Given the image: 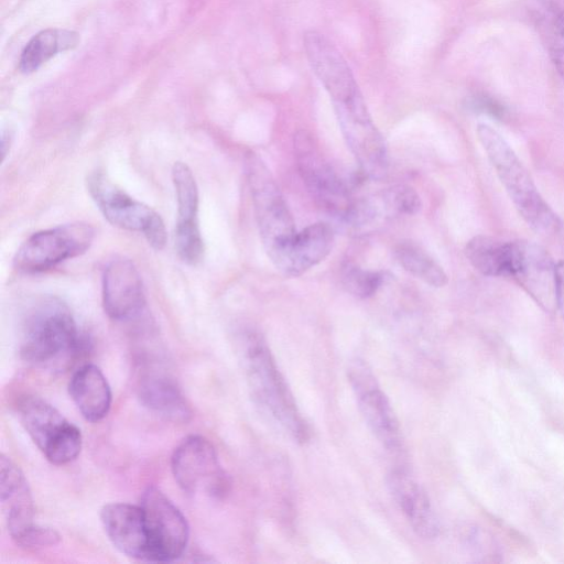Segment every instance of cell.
I'll list each match as a JSON object with an SVG mask.
<instances>
[{"mask_svg":"<svg viewBox=\"0 0 564 564\" xmlns=\"http://www.w3.org/2000/svg\"><path fill=\"white\" fill-rule=\"evenodd\" d=\"M86 184L91 199L111 225L141 232L156 250L165 246V226L155 210L129 196L101 170L89 173Z\"/></svg>","mask_w":564,"mask_h":564,"instance_id":"obj_5","label":"cell"},{"mask_svg":"<svg viewBox=\"0 0 564 564\" xmlns=\"http://www.w3.org/2000/svg\"><path fill=\"white\" fill-rule=\"evenodd\" d=\"M399 264L416 279L433 288H443L448 278L444 269L424 249L412 241L399 242L394 249Z\"/></svg>","mask_w":564,"mask_h":564,"instance_id":"obj_26","label":"cell"},{"mask_svg":"<svg viewBox=\"0 0 564 564\" xmlns=\"http://www.w3.org/2000/svg\"><path fill=\"white\" fill-rule=\"evenodd\" d=\"M172 180L177 203L176 250L184 262L195 265L202 262L205 252L198 224V187L192 170L184 162L173 164Z\"/></svg>","mask_w":564,"mask_h":564,"instance_id":"obj_12","label":"cell"},{"mask_svg":"<svg viewBox=\"0 0 564 564\" xmlns=\"http://www.w3.org/2000/svg\"><path fill=\"white\" fill-rule=\"evenodd\" d=\"M334 230L324 221L297 231L282 262L276 268L286 276H299L323 261L332 251Z\"/></svg>","mask_w":564,"mask_h":564,"instance_id":"obj_19","label":"cell"},{"mask_svg":"<svg viewBox=\"0 0 564 564\" xmlns=\"http://www.w3.org/2000/svg\"><path fill=\"white\" fill-rule=\"evenodd\" d=\"M145 305L142 280L134 263L123 257L111 260L102 275V306L115 321L137 317Z\"/></svg>","mask_w":564,"mask_h":564,"instance_id":"obj_13","label":"cell"},{"mask_svg":"<svg viewBox=\"0 0 564 564\" xmlns=\"http://www.w3.org/2000/svg\"><path fill=\"white\" fill-rule=\"evenodd\" d=\"M464 251L469 263L482 275L511 280L516 240L478 235L467 241Z\"/></svg>","mask_w":564,"mask_h":564,"instance_id":"obj_23","label":"cell"},{"mask_svg":"<svg viewBox=\"0 0 564 564\" xmlns=\"http://www.w3.org/2000/svg\"><path fill=\"white\" fill-rule=\"evenodd\" d=\"M388 489L412 530L422 539L438 534V523L424 488L405 470L392 469L387 475Z\"/></svg>","mask_w":564,"mask_h":564,"instance_id":"obj_17","label":"cell"},{"mask_svg":"<svg viewBox=\"0 0 564 564\" xmlns=\"http://www.w3.org/2000/svg\"><path fill=\"white\" fill-rule=\"evenodd\" d=\"M100 521L109 541L119 552L149 562V540L140 505H105L100 511Z\"/></svg>","mask_w":564,"mask_h":564,"instance_id":"obj_16","label":"cell"},{"mask_svg":"<svg viewBox=\"0 0 564 564\" xmlns=\"http://www.w3.org/2000/svg\"><path fill=\"white\" fill-rule=\"evenodd\" d=\"M293 144L299 173L317 205L335 216L352 221L357 203L323 156L312 134L305 130L297 131Z\"/></svg>","mask_w":564,"mask_h":564,"instance_id":"obj_6","label":"cell"},{"mask_svg":"<svg viewBox=\"0 0 564 564\" xmlns=\"http://www.w3.org/2000/svg\"><path fill=\"white\" fill-rule=\"evenodd\" d=\"M140 402L154 414L172 421L186 422L192 411L176 383L162 373H147L138 384Z\"/></svg>","mask_w":564,"mask_h":564,"instance_id":"obj_22","label":"cell"},{"mask_svg":"<svg viewBox=\"0 0 564 564\" xmlns=\"http://www.w3.org/2000/svg\"><path fill=\"white\" fill-rule=\"evenodd\" d=\"M304 48L314 74L329 94L333 104L360 94L347 62L323 34L307 32L304 35Z\"/></svg>","mask_w":564,"mask_h":564,"instance_id":"obj_15","label":"cell"},{"mask_svg":"<svg viewBox=\"0 0 564 564\" xmlns=\"http://www.w3.org/2000/svg\"><path fill=\"white\" fill-rule=\"evenodd\" d=\"M240 361L256 403L289 437L304 443L310 437L307 423L265 341L257 332L243 335Z\"/></svg>","mask_w":564,"mask_h":564,"instance_id":"obj_1","label":"cell"},{"mask_svg":"<svg viewBox=\"0 0 564 564\" xmlns=\"http://www.w3.org/2000/svg\"><path fill=\"white\" fill-rule=\"evenodd\" d=\"M247 182L263 248L275 268L297 234L288 204L269 167L256 153L245 160Z\"/></svg>","mask_w":564,"mask_h":564,"instance_id":"obj_4","label":"cell"},{"mask_svg":"<svg viewBox=\"0 0 564 564\" xmlns=\"http://www.w3.org/2000/svg\"><path fill=\"white\" fill-rule=\"evenodd\" d=\"M171 469L176 484L187 495L204 494L220 499L229 492L230 479L216 448L202 435H189L176 446Z\"/></svg>","mask_w":564,"mask_h":564,"instance_id":"obj_7","label":"cell"},{"mask_svg":"<svg viewBox=\"0 0 564 564\" xmlns=\"http://www.w3.org/2000/svg\"><path fill=\"white\" fill-rule=\"evenodd\" d=\"M383 281L382 274L347 263L341 269L344 288L354 296L368 299L377 293Z\"/></svg>","mask_w":564,"mask_h":564,"instance_id":"obj_27","label":"cell"},{"mask_svg":"<svg viewBox=\"0 0 564 564\" xmlns=\"http://www.w3.org/2000/svg\"><path fill=\"white\" fill-rule=\"evenodd\" d=\"M13 541L24 547H44L56 545L61 535L54 529L34 523Z\"/></svg>","mask_w":564,"mask_h":564,"instance_id":"obj_29","label":"cell"},{"mask_svg":"<svg viewBox=\"0 0 564 564\" xmlns=\"http://www.w3.org/2000/svg\"><path fill=\"white\" fill-rule=\"evenodd\" d=\"M555 269L556 262L544 248L532 241L516 240L511 280L547 311L556 306Z\"/></svg>","mask_w":564,"mask_h":564,"instance_id":"obj_14","label":"cell"},{"mask_svg":"<svg viewBox=\"0 0 564 564\" xmlns=\"http://www.w3.org/2000/svg\"><path fill=\"white\" fill-rule=\"evenodd\" d=\"M94 228L72 223L31 235L17 250L14 268L23 273H39L85 253L93 243Z\"/></svg>","mask_w":564,"mask_h":564,"instance_id":"obj_8","label":"cell"},{"mask_svg":"<svg viewBox=\"0 0 564 564\" xmlns=\"http://www.w3.org/2000/svg\"><path fill=\"white\" fill-rule=\"evenodd\" d=\"M555 302L564 318V260L556 262L555 269Z\"/></svg>","mask_w":564,"mask_h":564,"instance_id":"obj_30","label":"cell"},{"mask_svg":"<svg viewBox=\"0 0 564 564\" xmlns=\"http://www.w3.org/2000/svg\"><path fill=\"white\" fill-rule=\"evenodd\" d=\"M389 207L403 215L420 212L422 202L416 191L409 185H398L388 193Z\"/></svg>","mask_w":564,"mask_h":564,"instance_id":"obj_28","label":"cell"},{"mask_svg":"<svg viewBox=\"0 0 564 564\" xmlns=\"http://www.w3.org/2000/svg\"><path fill=\"white\" fill-rule=\"evenodd\" d=\"M140 507L149 540V562L180 558L189 539V527L181 510L154 486L144 490Z\"/></svg>","mask_w":564,"mask_h":564,"instance_id":"obj_9","label":"cell"},{"mask_svg":"<svg viewBox=\"0 0 564 564\" xmlns=\"http://www.w3.org/2000/svg\"><path fill=\"white\" fill-rule=\"evenodd\" d=\"M68 391L85 420L98 422L108 414L112 401L111 389L97 366L86 364L77 369L70 378Z\"/></svg>","mask_w":564,"mask_h":564,"instance_id":"obj_20","label":"cell"},{"mask_svg":"<svg viewBox=\"0 0 564 564\" xmlns=\"http://www.w3.org/2000/svg\"><path fill=\"white\" fill-rule=\"evenodd\" d=\"M17 412L22 426L42 453L72 424L52 404L35 395L22 397Z\"/></svg>","mask_w":564,"mask_h":564,"instance_id":"obj_21","label":"cell"},{"mask_svg":"<svg viewBox=\"0 0 564 564\" xmlns=\"http://www.w3.org/2000/svg\"><path fill=\"white\" fill-rule=\"evenodd\" d=\"M0 497L13 540L34 523V505L23 473L4 454L0 457Z\"/></svg>","mask_w":564,"mask_h":564,"instance_id":"obj_18","label":"cell"},{"mask_svg":"<svg viewBox=\"0 0 564 564\" xmlns=\"http://www.w3.org/2000/svg\"><path fill=\"white\" fill-rule=\"evenodd\" d=\"M85 341L69 307L56 297L35 304L23 323L21 357L35 365H51L78 352Z\"/></svg>","mask_w":564,"mask_h":564,"instance_id":"obj_3","label":"cell"},{"mask_svg":"<svg viewBox=\"0 0 564 564\" xmlns=\"http://www.w3.org/2000/svg\"><path fill=\"white\" fill-rule=\"evenodd\" d=\"M78 35L73 31L47 29L34 35L25 45L20 57V69L32 73L55 54L77 45Z\"/></svg>","mask_w":564,"mask_h":564,"instance_id":"obj_24","label":"cell"},{"mask_svg":"<svg viewBox=\"0 0 564 564\" xmlns=\"http://www.w3.org/2000/svg\"><path fill=\"white\" fill-rule=\"evenodd\" d=\"M333 105L344 138L362 173L375 180L383 178L388 171L386 142L375 126L361 94Z\"/></svg>","mask_w":564,"mask_h":564,"instance_id":"obj_10","label":"cell"},{"mask_svg":"<svg viewBox=\"0 0 564 564\" xmlns=\"http://www.w3.org/2000/svg\"><path fill=\"white\" fill-rule=\"evenodd\" d=\"M347 377L371 433L387 449H399L402 444L399 421L371 368L364 360L355 359L348 365Z\"/></svg>","mask_w":564,"mask_h":564,"instance_id":"obj_11","label":"cell"},{"mask_svg":"<svg viewBox=\"0 0 564 564\" xmlns=\"http://www.w3.org/2000/svg\"><path fill=\"white\" fill-rule=\"evenodd\" d=\"M534 9L538 30L564 82V8L552 1L542 0Z\"/></svg>","mask_w":564,"mask_h":564,"instance_id":"obj_25","label":"cell"},{"mask_svg":"<svg viewBox=\"0 0 564 564\" xmlns=\"http://www.w3.org/2000/svg\"><path fill=\"white\" fill-rule=\"evenodd\" d=\"M478 139L521 218L541 235H554L562 221L540 194L529 171L510 144L492 127L477 126Z\"/></svg>","mask_w":564,"mask_h":564,"instance_id":"obj_2","label":"cell"}]
</instances>
